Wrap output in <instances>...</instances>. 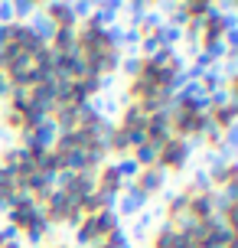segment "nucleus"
<instances>
[{
	"label": "nucleus",
	"mask_w": 238,
	"mask_h": 248,
	"mask_svg": "<svg viewBox=\"0 0 238 248\" xmlns=\"http://www.w3.org/2000/svg\"><path fill=\"white\" fill-rule=\"evenodd\" d=\"M189 140H179V137H170L166 144H163L160 150H157V170H160L163 176L166 173H183L189 167Z\"/></svg>",
	"instance_id": "obj_1"
},
{
	"label": "nucleus",
	"mask_w": 238,
	"mask_h": 248,
	"mask_svg": "<svg viewBox=\"0 0 238 248\" xmlns=\"http://www.w3.org/2000/svg\"><path fill=\"white\" fill-rule=\"evenodd\" d=\"M124 189H127V180L121 176V170H118V163H101L98 170H95V193L104 199H118V196H124Z\"/></svg>",
	"instance_id": "obj_2"
},
{
	"label": "nucleus",
	"mask_w": 238,
	"mask_h": 248,
	"mask_svg": "<svg viewBox=\"0 0 238 248\" xmlns=\"http://www.w3.org/2000/svg\"><path fill=\"white\" fill-rule=\"evenodd\" d=\"M206 183H209V189H219L222 196H232V193H238V160L235 157H228V160H219L209 170V176H206Z\"/></svg>",
	"instance_id": "obj_3"
},
{
	"label": "nucleus",
	"mask_w": 238,
	"mask_h": 248,
	"mask_svg": "<svg viewBox=\"0 0 238 248\" xmlns=\"http://www.w3.org/2000/svg\"><path fill=\"white\" fill-rule=\"evenodd\" d=\"M95 248H131V238H127V232L121 229V232H114V235H108L104 242H98Z\"/></svg>",
	"instance_id": "obj_4"
},
{
	"label": "nucleus",
	"mask_w": 238,
	"mask_h": 248,
	"mask_svg": "<svg viewBox=\"0 0 238 248\" xmlns=\"http://www.w3.org/2000/svg\"><path fill=\"white\" fill-rule=\"evenodd\" d=\"M222 85H225V98L238 105V69H232L228 75H222Z\"/></svg>",
	"instance_id": "obj_5"
}]
</instances>
